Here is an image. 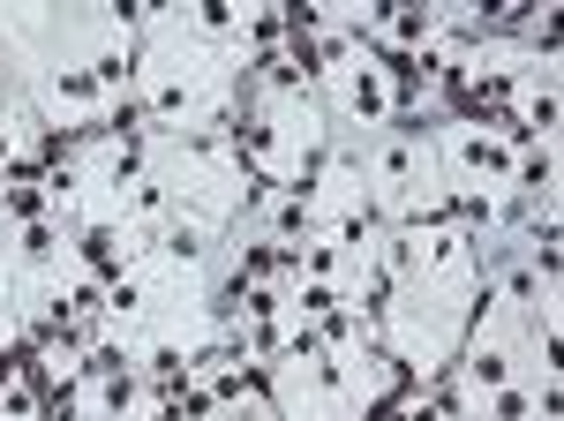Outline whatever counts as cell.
<instances>
[{"label":"cell","mask_w":564,"mask_h":421,"mask_svg":"<svg viewBox=\"0 0 564 421\" xmlns=\"http://www.w3.org/2000/svg\"><path fill=\"white\" fill-rule=\"evenodd\" d=\"M347 114L354 121H391V76L377 61H354L347 68Z\"/></svg>","instance_id":"cell-1"},{"label":"cell","mask_w":564,"mask_h":421,"mask_svg":"<svg viewBox=\"0 0 564 421\" xmlns=\"http://www.w3.org/2000/svg\"><path fill=\"white\" fill-rule=\"evenodd\" d=\"M76 249H84L90 279H106V287H113V279L129 271V249H121V234H113L106 218H98V226H84V241H76Z\"/></svg>","instance_id":"cell-3"},{"label":"cell","mask_w":564,"mask_h":421,"mask_svg":"<svg viewBox=\"0 0 564 421\" xmlns=\"http://www.w3.org/2000/svg\"><path fill=\"white\" fill-rule=\"evenodd\" d=\"M332 309H347L339 279H302V287H294V316H302V324H324Z\"/></svg>","instance_id":"cell-7"},{"label":"cell","mask_w":564,"mask_h":421,"mask_svg":"<svg viewBox=\"0 0 564 421\" xmlns=\"http://www.w3.org/2000/svg\"><path fill=\"white\" fill-rule=\"evenodd\" d=\"M84 68H90V84H98V98H121V84L135 76V45H98Z\"/></svg>","instance_id":"cell-5"},{"label":"cell","mask_w":564,"mask_h":421,"mask_svg":"<svg viewBox=\"0 0 564 421\" xmlns=\"http://www.w3.org/2000/svg\"><path fill=\"white\" fill-rule=\"evenodd\" d=\"M467 384H475V391H505V384H512V354H505V346H475V354H467Z\"/></svg>","instance_id":"cell-8"},{"label":"cell","mask_w":564,"mask_h":421,"mask_svg":"<svg viewBox=\"0 0 564 421\" xmlns=\"http://www.w3.org/2000/svg\"><path fill=\"white\" fill-rule=\"evenodd\" d=\"M452 159H459V173H475V181L481 173H489V181H512V151H505L489 128H467V136L452 143Z\"/></svg>","instance_id":"cell-2"},{"label":"cell","mask_w":564,"mask_h":421,"mask_svg":"<svg viewBox=\"0 0 564 421\" xmlns=\"http://www.w3.org/2000/svg\"><path fill=\"white\" fill-rule=\"evenodd\" d=\"M414 151H422V136H399V128H391L384 151H377V181H384L391 196H406V188H414Z\"/></svg>","instance_id":"cell-4"},{"label":"cell","mask_w":564,"mask_h":421,"mask_svg":"<svg viewBox=\"0 0 564 421\" xmlns=\"http://www.w3.org/2000/svg\"><path fill=\"white\" fill-rule=\"evenodd\" d=\"M45 90H53V106H68V114H90V106H98V84H90V68H76V61H61V68L45 76Z\"/></svg>","instance_id":"cell-6"},{"label":"cell","mask_w":564,"mask_h":421,"mask_svg":"<svg viewBox=\"0 0 564 421\" xmlns=\"http://www.w3.org/2000/svg\"><path fill=\"white\" fill-rule=\"evenodd\" d=\"M489 414H497V421H527V414H534V399L505 384V391H489Z\"/></svg>","instance_id":"cell-10"},{"label":"cell","mask_w":564,"mask_h":421,"mask_svg":"<svg viewBox=\"0 0 564 421\" xmlns=\"http://www.w3.org/2000/svg\"><path fill=\"white\" fill-rule=\"evenodd\" d=\"M23 256H31V263H53V256H61V234H53V218L23 226Z\"/></svg>","instance_id":"cell-9"}]
</instances>
